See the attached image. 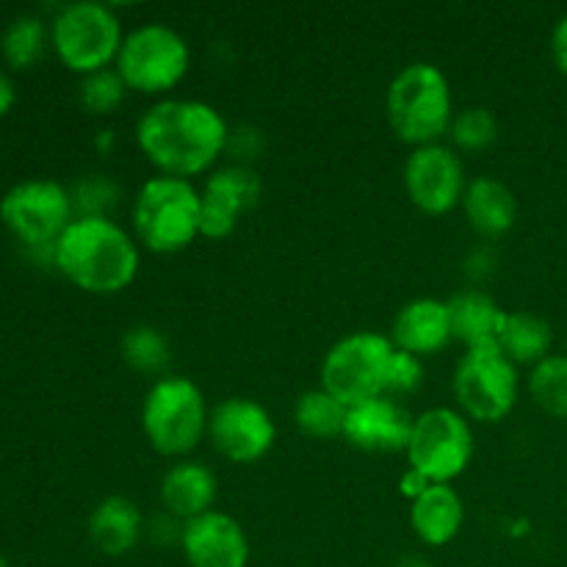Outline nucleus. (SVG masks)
I'll return each instance as SVG.
<instances>
[{"label":"nucleus","mask_w":567,"mask_h":567,"mask_svg":"<svg viewBox=\"0 0 567 567\" xmlns=\"http://www.w3.org/2000/svg\"><path fill=\"white\" fill-rule=\"evenodd\" d=\"M449 138L457 153H482V150L493 147L498 138V122L496 114L485 105H468L454 114L452 127H449Z\"/></svg>","instance_id":"28"},{"label":"nucleus","mask_w":567,"mask_h":567,"mask_svg":"<svg viewBox=\"0 0 567 567\" xmlns=\"http://www.w3.org/2000/svg\"><path fill=\"white\" fill-rule=\"evenodd\" d=\"M529 393L543 413L567 419V354H548L532 369Z\"/></svg>","instance_id":"27"},{"label":"nucleus","mask_w":567,"mask_h":567,"mask_svg":"<svg viewBox=\"0 0 567 567\" xmlns=\"http://www.w3.org/2000/svg\"><path fill=\"white\" fill-rule=\"evenodd\" d=\"M396 347L380 332H349L327 349L321 360V388L341 399L347 408L385 396L388 365Z\"/></svg>","instance_id":"9"},{"label":"nucleus","mask_w":567,"mask_h":567,"mask_svg":"<svg viewBox=\"0 0 567 567\" xmlns=\"http://www.w3.org/2000/svg\"><path fill=\"white\" fill-rule=\"evenodd\" d=\"M468 177L465 164L452 144H426L410 150L404 161V192L426 216H446L463 205Z\"/></svg>","instance_id":"12"},{"label":"nucleus","mask_w":567,"mask_h":567,"mask_svg":"<svg viewBox=\"0 0 567 567\" xmlns=\"http://www.w3.org/2000/svg\"><path fill=\"white\" fill-rule=\"evenodd\" d=\"M183 526H186L183 520H177L175 515H169L161 509L153 520H147V529H144V535H147L155 546H181Z\"/></svg>","instance_id":"32"},{"label":"nucleus","mask_w":567,"mask_h":567,"mask_svg":"<svg viewBox=\"0 0 567 567\" xmlns=\"http://www.w3.org/2000/svg\"><path fill=\"white\" fill-rule=\"evenodd\" d=\"M454 114V94L446 72L432 61H413L402 66L388 83L385 116L393 136L410 147L443 142Z\"/></svg>","instance_id":"3"},{"label":"nucleus","mask_w":567,"mask_h":567,"mask_svg":"<svg viewBox=\"0 0 567 567\" xmlns=\"http://www.w3.org/2000/svg\"><path fill=\"white\" fill-rule=\"evenodd\" d=\"M449 319H452L454 341L463 343L465 349L493 347L502 327L504 310L498 308L496 299L482 288H463L446 299Z\"/></svg>","instance_id":"22"},{"label":"nucleus","mask_w":567,"mask_h":567,"mask_svg":"<svg viewBox=\"0 0 567 567\" xmlns=\"http://www.w3.org/2000/svg\"><path fill=\"white\" fill-rule=\"evenodd\" d=\"M53 266L81 291L111 297L136 282L142 247L111 216H75L55 241Z\"/></svg>","instance_id":"2"},{"label":"nucleus","mask_w":567,"mask_h":567,"mask_svg":"<svg viewBox=\"0 0 567 567\" xmlns=\"http://www.w3.org/2000/svg\"><path fill=\"white\" fill-rule=\"evenodd\" d=\"M463 214L468 225L474 227L476 236L482 238H502L518 221V199L515 192L504 181L493 175H482L468 181L463 197Z\"/></svg>","instance_id":"21"},{"label":"nucleus","mask_w":567,"mask_h":567,"mask_svg":"<svg viewBox=\"0 0 567 567\" xmlns=\"http://www.w3.org/2000/svg\"><path fill=\"white\" fill-rule=\"evenodd\" d=\"M210 408L203 388L183 374L153 380L142 402V432L161 457L186 460L208 437Z\"/></svg>","instance_id":"5"},{"label":"nucleus","mask_w":567,"mask_h":567,"mask_svg":"<svg viewBox=\"0 0 567 567\" xmlns=\"http://www.w3.org/2000/svg\"><path fill=\"white\" fill-rule=\"evenodd\" d=\"M203 205H199V238L221 241L236 233L244 214L255 208L264 197V181L252 166L227 164L216 166L205 177Z\"/></svg>","instance_id":"14"},{"label":"nucleus","mask_w":567,"mask_h":567,"mask_svg":"<svg viewBox=\"0 0 567 567\" xmlns=\"http://www.w3.org/2000/svg\"><path fill=\"white\" fill-rule=\"evenodd\" d=\"M388 338H391L393 347L421 360L446 349L454 341L446 299L419 297L402 305Z\"/></svg>","instance_id":"18"},{"label":"nucleus","mask_w":567,"mask_h":567,"mask_svg":"<svg viewBox=\"0 0 567 567\" xmlns=\"http://www.w3.org/2000/svg\"><path fill=\"white\" fill-rule=\"evenodd\" d=\"M147 520L127 496H105L86 518V537L103 557H127L142 543Z\"/></svg>","instance_id":"19"},{"label":"nucleus","mask_w":567,"mask_h":567,"mask_svg":"<svg viewBox=\"0 0 567 567\" xmlns=\"http://www.w3.org/2000/svg\"><path fill=\"white\" fill-rule=\"evenodd\" d=\"M230 125L216 105L194 97L155 100L136 122V144L158 175L194 181L227 155Z\"/></svg>","instance_id":"1"},{"label":"nucleus","mask_w":567,"mask_h":567,"mask_svg":"<svg viewBox=\"0 0 567 567\" xmlns=\"http://www.w3.org/2000/svg\"><path fill=\"white\" fill-rule=\"evenodd\" d=\"M415 415L393 396H377L369 402L352 404L343 426V441L358 452L391 454L404 452L413 432Z\"/></svg>","instance_id":"16"},{"label":"nucleus","mask_w":567,"mask_h":567,"mask_svg":"<svg viewBox=\"0 0 567 567\" xmlns=\"http://www.w3.org/2000/svg\"><path fill=\"white\" fill-rule=\"evenodd\" d=\"M50 44V28L39 14H20L6 25L0 37V53L11 70H28L44 55Z\"/></svg>","instance_id":"26"},{"label":"nucleus","mask_w":567,"mask_h":567,"mask_svg":"<svg viewBox=\"0 0 567 567\" xmlns=\"http://www.w3.org/2000/svg\"><path fill=\"white\" fill-rule=\"evenodd\" d=\"M463 524L465 502L454 485H430L410 504V529L430 548H443L457 540Z\"/></svg>","instance_id":"20"},{"label":"nucleus","mask_w":567,"mask_h":567,"mask_svg":"<svg viewBox=\"0 0 567 567\" xmlns=\"http://www.w3.org/2000/svg\"><path fill=\"white\" fill-rule=\"evenodd\" d=\"M120 354L127 369L136 374L155 377V380L169 374L166 369L172 363V343L166 332L153 324H136L125 330L120 341Z\"/></svg>","instance_id":"25"},{"label":"nucleus","mask_w":567,"mask_h":567,"mask_svg":"<svg viewBox=\"0 0 567 567\" xmlns=\"http://www.w3.org/2000/svg\"><path fill=\"white\" fill-rule=\"evenodd\" d=\"M452 388L457 410L465 419L480 421V424H498L518 404V365L496 343L465 349L457 369H454Z\"/></svg>","instance_id":"8"},{"label":"nucleus","mask_w":567,"mask_h":567,"mask_svg":"<svg viewBox=\"0 0 567 567\" xmlns=\"http://www.w3.org/2000/svg\"><path fill=\"white\" fill-rule=\"evenodd\" d=\"M114 66L131 92L164 100L188 75L192 44L166 22H142L125 33Z\"/></svg>","instance_id":"6"},{"label":"nucleus","mask_w":567,"mask_h":567,"mask_svg":"<svg viewBox=\"0 0 567 567\" xmlns=\"http://www.w3.org/2000/svg\"><path fill=\"white\" fill-rule=\"evenodd\" d=\"M421 382H424V360L396 349L391 358V365H388L385 396H393V399L410 396V393L419 391Z\"/></svg>","instance_id":"31"},{"label":"nucleus","mask_w":567,"mask_h":567,"mask_svg":"<svg viewBox=\"0 0 567 567\" xmlns=\"http://www.w3.org/2000/svg\"><path fill=\"white\" fill-rule=\"evenodd\" d=\"M203 192L194 181L153 175L138 186L131 208V233L153 255H175L199 238Z\"/></svg>","instance_id":"4"},{"label":"nucleus","mask_w":567,"mask_h":567,"mask_svg":"<svg viewBox=\"0 0 567 567\" xmlns=\"http://www.w3.org/2000/svg\"><path fill=\"white\" fill-rule=\"evenodd\" d=\"M127 92H131V89H127V83L122 81L116 66L92 72V75H83L81 86H78L81 105L89 111V114H97V116L114 114L116 109H122Z\"/></svg>","instance_id":"29"},{"label":"nucleus","mask_w":567,"mask_h":567,"mask_svg":"<svg viewBox=\"0 0 567 567\" xmlns=\"http://www.w3.org/2000/svg\"><path fill=\"white\" fill-rule=\"evenodd\" d=\"M0 567H11V565H9V559H6V557H0Z\"/></svg>","instance_id":"37"},{"label":"nucleus","mask_w":567,"mask_h":567,"mask_svg":"<svg viewBox=\"0 0 567 567\" xmlns=\"http://www.w3.org/2000/svg\"><path fill=\"white\" fill-rule=\"evenodd\" d=\"M474 430L457 408H430L415 415L410 432L408 468L419 471L435 485H452L474 460Z\"/></svg>","instance_id":"10"},{"label":"nucleus","mask_w":567,"mask_h":567,"mask_svg":"<svg viewBox=\"0 0 567 567\" xmlns=\"http://www.w3.org/2000/svg\"><path fill=\"white\" fill-rule=\"evenodd\" d=\"M161 509L175 515L177 520L188 524V520L208 515L216 509V498H219V480L214 471L199 460H175L161 476Z\"/></svg>","instance_id":"17"},{"label":"nucleus","mask_w":567,"mask_h":567,"mask_svg":"<svg viewBox=\"0 0 567 567\" xmlns=\"http://www.w3.org/2000/svg\"><path fill=\"white\" fill-rule=\"evenodd\" d=\"M75 219L70 188L50 177H31L0 199V221L28 249L55 247L61 233Z\"/></svg>","instance_id":"11"},{"label":"nucleus","mask_w":567,"mask_h":567,"mask_svg":"<svg viewBox=\"0 0 567 567\" xmlns=\"http://www.w3.org/2000/svg\"><path fill=\"white\" fill-rule=\"evenodd\" d=\"M183 557L188 567H249V537L233 515L214 509L183 526Z\"/></svg>","instance_id":"15"},{"label":"nucleus","mask_w":567,"mask_h":567,"mask_svg":"<svg viewBox=\"0 0 567 567\" xmlns=\"http://www.w3.org/2000/svg\"><path fill=\"white\" fill-rule=\"evenodd\" d=\"M551 59L557 70L567 75V14L559 17L551 31Z\"/></svg>","instance_id":"33"},{"label":"nucleus","mask_w":567,"mask_h":567,"mask_svg":"<svg viewBox=\"0 0 567 567\" xmlns=\"http://www.w3.org/2000/svg\"><path fill=\"white\" fill-rule=\"evenodd\" d=\"M430 485H435V482H430V480H426V476H421L419 471H413V468L404 471L402 480H399V487H402V496L408 498L410 504H413L415 498H419L421 493H424Z\"/></svg>","instance_id":"34"},{"label":"nucleus","mask_w":567,"mask_h":567,"mask_svg":"<svg viewBox=\"0 0 567 567\" xmlns=\"http://www.w3.org/2000/svg\"><path fill=\"white\" fill-rule=\"evenodd\" d=\"M70 194L75 216H111L122 199L120 186L109 175H86L70 188Z\"/></svg>","instance_id":"30"},{"label":"nucleus","mask_w":567,"mask_h":567,"mask_svg":"<svg viewBox=\"0 0 567 567\" xmlns=\"http://www.w3.org/2000/svg\"><path fill=\"white\" fill-rule=\"evenodd\" d=\"M122 39L125 31L116 9L97 0L61 6L50 22V44L55 55L66 70L81 78L114 66Z\"/></svg>","instance_id":"7"},{"label":"nucleus","mask_w":567,"mask_h":567,"mask_svg":"<svg viewBox=\"0 0 567 567\" xmlns=\"http://www.w3.org/2000/svg\"><path fill=\"white\" fill-rule=\"evenodd\" d=\"M347 413V404L319 385L313 391L299 393L297 404H293V424H297V430L305 437H313V441H336V437H343Z\"/></svg>","instance_id":"24"},{"label":"nucleus","mask_w":567,"mask_h":567,"mask_svg":"<svg viewBox=\"0 0 567 567\" xmlns=\"http://www.w3.org/2000/svg\"><path fill=\"white\" fill-rule=\"evenodd\" d=\"M396 567H432V563H426L424 557H415V554H408L396 563Z\"/></svg>","instance_id":"36"},{"label":"nucleus","mask_w":567,"mask_h":567,"mask_svg":"<svg viewBox=\"0 0 567 567\" xmlns=\"http://www.w3.org/2000/svg\"><path fill=\"white\" fill-rule=\"evenodd\" d=\"M554 343V330L543 316L529 313V310H504L502 327H498L496 347L513 360L515 365H532L551 354Z\"/></svg>","instance_id":"23"},{"label":"nucleus","mask_w":567,"mask_h":567,"mask_svg":"<svg viewBox=\"0 0 567 567\" xmlns=\"http://www.w3.org/2000/svg\"><path fill=\"white\" fill-rule=\"evenodd\" d=\"M17 100V89H14V81H11L9 72L0 70V116H6L11 111V105H14Z\"/></svg>","instance_id":"35"},{"label":"nucleus","mask_w":567,"mask_h":567,"mask_svg":"<svg viewBox=\"0 0 567 567\" xmlns=\"http://www.w3.org/2000/svg\"><path fill=\"white\" fill-rule=\"evenodd\" d=\"M208 441L227 463L252 465L275 449L277 424L269 410L255 399L227 396L210 408Z\"/></svg>","instance_id":"13"}]
</instances>
